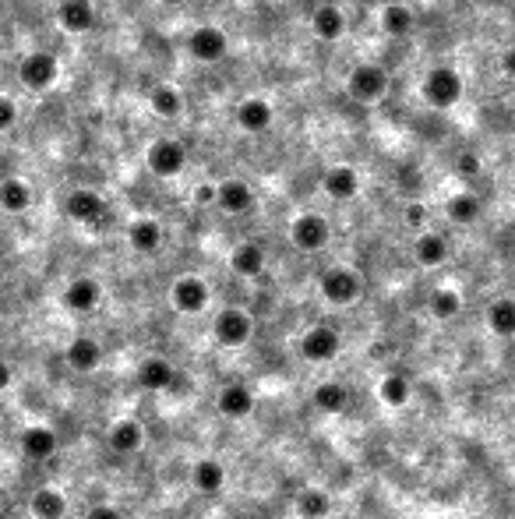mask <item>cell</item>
<instances>
[{"mask_svg": "<svg viewBox=\"0 0 515 519\" xmlns=\"http://www.w3.org/2000/svg\"><path fill=\"white\" fill-rule=\"evenodd\" d=\"M413 258H417L424 269H438L448 262V241L434 230H420L417 244H413Z\"/></svg>", "mask_w": 515, "mask_h": 519, "instance_id": "24", "label": "cell"}, {"mask_svg": "<svg viewBox=\"0 0 515 519\" xmlns=\"http://www.w3.org/2000/svg\"><path fill=\"white\" fill-rule=\"evenodd\" d=\"M64 361H68L71 371L89 375V371H96L99 364H103V346H99L92 336H75L68 343V350H64Z\"/></svg>", "mask_w": 515, "mask_h": 519, "instance_id": "17", "label": "cell"}, {"mask_svg": "<svg viewBox=\"0 0 515 519\" xmlns=\"http://www.w3.org/2000/svg\"><path fill=\"white\" fill-rule=\"evenodd\" d=\"M216 403H219V414L230 417V421H244V417L254 414V392L240 382L226 385V389L219 392Z\"/></svg>", "mask_w": 515, "mask_h": 519, "instance_id": "19", "label": "cell"}, {"mask_svg": "<svg viewBox=\"0 0 515 519\" xmlns=\"http://www.w3.org/2000/svg\"><path fill=\"white\" fill-rule=\"evenodd\" d=\"M456 173H459V177H477V173H480V156H477V152H459V156H456Z\"/></svg>", "mask_w": 515, "mask_h": 519, "instance_id": "39", "label": "cell"}, {"mask_svg": "<svg viewBox=\"0 0 515 519\" xmlns=\"http://www.w3.org/2000/svg\"><path fill=\"white\" fill-rule=\"evenodd\" d=\"M420 96H424V103L434 106V110H452V106L463 99V78H459L456 68L438 64V68L427 71L424 85H420Z\"/></svg>", "mask_w": 515, "mask_h": 519, "instance_id": "1", "label": "cell"}, {"mask_svg": "<svg viewBox=\"0 0 515 519\" xmlns=\"http://www.w3.org/2000/svg\"><path fill=\"white\" fill-rule=\"evenodd\" d=\"M332 237V226L325 216H318V212H304V216H297L290 223V241L297 251H304V255H314V251H321L325 244H329Z\"/></svg>", "mask_w": 515, "mask_h": 519, "instance_id": "4", "label": "cell"}, {"mask_svg": "<svg viewBox=\"0 0 515 519\" xmlns=\"http://www.w3.org/2000/svg\"><path fill=\"white\" fill-rule=\"evenodd\" d=\"M57 22L60 29L71 32V36H85V32H92V25H96V8H92L89 0H60Z\"/></svg>", "mask_w": 515, "mask_h": 519, "instance_id": "13", "label": "cell"}, {"mask_svg": "<svg viewBox=\"0 0 515 519\" xmlns=\"http://www.w3.org/2000/svg\"><path fill=\"white\" fill-rule=\"evenodd\" d=\"M18 124V103L11 96H0V135Z\"/></svg>", "mask_w": 515, "mask_h": 519, "instance_id": "37", "label": "cell"}, {"mask_svg": "<svg viewBox=\"0 0 515 519\" xmlns=\"http://www.w3.org/2000/svg\"><path fill=\"white\" fill-rule=\"evenodd\" d=\"M403 219H406L410 230H424L427 226V205L424 202H410L406 205V212H403Z\"/></svg>", "mask_w": 515, "mask_h": 519, "instance_id": "38", "label": "cell"}, {"mask_svg": "<svg viewBox=\"0 0 515 519\" xmlns=\"http://www.w3.org/2000/svg\"><path fill=\"white\" fill-rule=\"evenodd\" d=\"M311 32L321 39V43H336V39H343L346 36V15H343V8H336V4H321V8H314Z\"/></svg>", "mask_w": 515, "mask_h": 519, "instance_id": "18", "label": "cell"}, {"mask_svg": "<svg viewBox=\"0 0 515 519\" xmlns=\"http://www.w3.org/2000/svg\"><path fill=\"white\" fill-rule=\"evenodd\" d=\"M0 209L8 216H22V212L32 209V188L22 177H4L0 181Z\"/></svg>", "mask_w": 515, "mask_h": 519, "instance_id": "25", "label": "cell"}, {"mask_svg": "<svg viewBox=\"0 0 515 519\" xmlns=\"http://www.w3.org/2000/svg\"><path fill=\"white\" fill-rule=\"evenodd\" d=\"M152 113L156 117H163V121H177L180 113H184V96H180V89H173V85H159V89H152Z\"/></svg>", "mask_w": 515, "mask_h": 519, "instance_id": "35", "label": "cell"}, {"mask_svg": "<svg viewBox=\"0 0 515 519\" xmlns=\"http://www.w3.org/2000/svg\"><path fill=\"white\" fill-rule=\"evenodd\" d=\"M480 198L477 195H470V191H459V195H452L448 198V219L452 223H459V226H473L480 219Z\"/></svg>", "mask_w": 515, "mask_h": 519, "instance_id": "36", "label": "cell"}, {"mask_svg": "<svg viewBox=\"0 0 515 519\" xmlns=\"http://www.w3.org/2000/svg\"><path fill=\"white\" fill-rule=\"evenodd\" d=\"M318 286H321V297H325L329 304H336V308H350V304H357L360 290H364L360 276L353 269H346V265H332V269H325L318 279Z\"/></svg>", "mask_w": 515, "mask_h": 519, "instance_id": "3", "label": "cell"}, {"mask_svg": "<svg viewBox=\"0 0 515 519\" xmlns=\"http://www.w3.org/2000/svg\"><path fill=\"white\" fill-rule=\"evenodd\" d=\"M195 205H216V184H198Z\"/></svg>", "mask_w": 515, "mask_h": 519, "instance_id": "41", "label": "cell"}, {"mask_svg": "<svg viewBox=\"0 0 515 519\" xmlns=\"http://www.w3.org/2000/svg\"><path fill=\"white\" fill-rule=\"evenodd\" d=\"M0 519H11V516H8V512H0Z\"/></svg>", "mask_w": 515, "mask_h": 519, "instance_id": "45", "label": "cell"}, {"mask_svg": "<svg viewBox=\"0 0 515 519\" xmlns=\"http://www.w3.org/2000/svg\"><path fill=\"white\" fill-rule=\"evenodd\" d=\"M85 519H124V512L113 509V505H92V509L85 512Z\"/></svg>", "mask_w": 515, "mask_h": 519, "instance_id": "40", "label": "cell"}, {"mask_svg": "<svg viewBox=\"0 0 515 519\" xmlns=\"http://www.w3.org/2000/svg\"><path fill=\"white\" fill-rule=\"evenodd\" d=\"M60 301H64L68 311H75V315H92V311L99 308V301H103V286L92 276H78L64 286V297H60Z\"/></svg>", "mask_w": 515, "mask_h": 519, "instance_id": "12", "label": "cell"}, {"mask_svg": "<svg viewBox=\"0 0 515 519\" xmlns=\"http://www.w3.org/2000/svg\"><path fill=\"white\" fill-rule=\"evenodd\" d=\"M170 304L180 315H202L209 308V283L202 276H180L170 286Z\"/></svg>", "mask_w": 515, "mask_h": 519, "instance_id": "8", "label": "cell"}, {"mask_svg": "<svg viewBox=\"0 0 515 519\" xmlns=\"http://www.w3.org/2000/svg\"><path fill=\"white\" fill-rule=\"evenodd\" d=\"M427 311H431L438 322H452V318L463 311V297H459V290H452V286H438V290H431V297H427Z\"/></svg>", "mask_w": 515, "mask_h": 519, "instance_id": "33", "label": "cell"}, {"mask_svg": "<svg viewBox=\"0 0 515 519\" xmlns=\"http://www.w3.org/2000/svg\"><path fill=\"white\" fill-rule=\"evenodd\" d=\"M57 78H60V64H57V57H53V53H46V50L29 53V57L18 64V82H22L25 89H32V92L53 89V82H57Z\"/></svg>", "mask_w": 515, "mask_h": 519, "instance_id": "5", "label": "cell"}, {"mask_svg": "<svg viewBox=\"0 0 515 519\" xmlns=\"http://www.w3.org/2000/svg\"><path fill=\"white\" fill-rule=\"evenodd\" d=\"M512 184H515V166H512Z\"/></svg>", "mask_w": 515, "mask_h": 519, "instance_id": "46", "label": "cell"}, {"mask_svg": "<svg viewBox=\"0 0 515 519\" xmlns=\"http://www.w3.org/2000/svg\"><path fill=\"white\" fill-rule=\"evenodd\" d=\"M378 396H381V403H385V407H392V410L406 407V403H410V396H413L410 378H406L403 371H389V375L381 378Z\"/></svg>", "mask_w": 515, "mask_h": 519, "instance_id": "30", "label": "cell"}, {"mask_svg": "<svg viewBox=\"0 0 515 519\" xmlns=\"http://www.w3.org/2000/svg\"><path fill=\"white\" fill-rule=\"evenodd\" d=\"M230 269L237 272V276H244V279H254V276H262V269H265V251H262V244H237L233 248V255H230Z\"/></svg>", "mask_w": 515, "mask_h": 519, "instance_id": "29", "label": "cell"}, {"mask_svg": "<svg viewBox=\"0 0 515 519\" xmlns=\"http://www.w3.org/2000/svg\"><path fill=\"white\" fill-rule=\"evenodd\" d=\"M191 484H195L198 491H205V495L223 491V484H226L223 463H219V459H198L195 467H191Z\"/></svg>", "mask_w": 515, "mask_h": 519, "instance_id": "31", "label": "cell"}, {"mask_svg": "<svg viewBox=\"0 0 515 519\" xmlns=\"http://www.w3.org/2000/svg\"><path fill=\"white\" fill-rule=\"evenodd\" d=\"M417 29V15H413L410 4H389L381 11V32L392 39H406L410 32Z\"/></svg>", "mask_w": 515, "mask_h": 519, "instance_id": "28", "label": "cell"}, {"mask_svg": "<svg viewBox=\"0 0 515 519\" xmlns=\"http://www.w3.org/2000/svg\"><path fill=\"white\" fill-rule=\"evenodd\" d=\"M159 4H170V8H177V4H184V0H159Z\"/></svg>", "mask_w": 515, "mask_h": 519, "instance_id": "44", "label": "cell"}, {"mask_svg": "<svg viewBox=\"0 0 515 519\" xmlns=\"http://www.w3.org/2000/svg\"><path fill=\"white\" fill-rule=\"evenodd\" d=\"M127 241H131V248H135L138 255H156V251L163 248V226H159L156 219L142 216L127 226Z\"/></svg>", "mask_w": 515, "mask_h": 519, "instance_id": "20", "label": "cell"}, {"mask_svg": "<svg viewBox=\"0 0 515 519\" xmlns=\"http://www.w3.org/2000/svg\"><path fill=\"white\" fill-rule=\"evenodd\" d=\"M329 512H332L329 491L304 488V491L297 495V516H300V519H329Z\"/></svg>", "mask_w": 515, "mask_h": 519, "instance_id": "34", "label": "cell"}, {"mask_svg": "<svg viewBox=\"0 0 515 519\" xmlns=\"http://www.w3.org/2000/svg\"><path fill=\"white\" fill-rule=\"evenodd\" d=\"M311 403H314V410H318V414L336 417V414H343L346 403H350V392H346L343 382H321V385H314Z\"/></svg>", "mask_w": 515, "mask_h": 519, "instance_id": "26", "label": "cell"}, {"mask_svg": "<svg viewBox=\"0 0 515 519\" xmlns=\"http://www.w3.org/2000/svg\"><path fill=\"white\" fill-rule=\"evenodd\" d=\"M64 212H68L71 223H82V226H99L106 219V202L99 191H89V188H78L68 195L64 202Z\"/></svg>", "mask_w": 515, "mask_h": 519, "instance_id": "11", "label": "cell"}, {"mask_svg": "<svg viewBox=\"0 0 515 519\" xmlns=\"http://www.w3.org/2000/svg\"><path fill=\"white\" fill-rule=\"evenodd\" d=\"M339 350H343V336H339L332 325H314V329H307L304 339H300V357L311 364L336 361Z\"/></svg>", "mask_w": 515, "mask_h": 519, "instance_id": "6", "label": "cell"}, {"mask_svg": "<svg viewBox=\"0 0 515 519\" xmlns=\"http://www.w3.org/2000/svg\"><path fill=\"white\" fill-rule=\"evenodd\" d=\"M501 71L515 82V46H508V50L501 53Z\"/></svg>", "mask_w": 515, "mask_h": 519, "instance_id": "42", "label": "cell"}, {"mask_svg": "<svg viewBox=\"0 0 515 519\" xmlns=\"http://www.w3.org/2000/svg\"><path fill=\"white\" fill-rule=\"evenodd\" d=\"M138 382L149 392H166L177 382V371H173V364L166 357H145L142 368H138Z\"/></svg>", "mask_w": 515, "mask_h": 519, "instance_id": "21", "label": "cell"}, {"mask_svg": "<svg viewBox=\"0 0 515 519\" xmlns=\"http://www.w3.org/2000/svg\"><path fill=\"white\" fill-rule=\"evenodd\" d=\"M321 191L332 198V202H353L360 195V173L353 166H332L321 177Z\"/></svg>", "mask_w": 515, "mask_h": 519, "instance_id": "14", "label": "cell"}, {"mask_svg": "<svg viewBox=\"0 0 515 519\" xmlns=\"http://www.w3.org/2000/svg\"><path fill=\"white\" fill-rule=\"evenodd\" d=\"M145 166H149L156 177H177V173H184V166H187V149L177 142V138H159V142L149 145Z\"/></svg>", "mask_w": 515, "mask_h": 519, "instance_id": "9", "label": "cell"}, {"mask_svg": "<svg viewBox=\"0 0 515 519\" xmlns=\"http://www.w3.org/2000/svg\"><path fill=\"white\" fill-rule=\"evenodd\" d=\"M145 442V431L138 421H117L110 428V435H106V445H110L117 456H131V452H138Z\"/></svg>", "mask_w": 515, "mask_h": 519, "instance_id": "27", "label": "cell"}, {"mask_svg": "<svg viewBox=\"0 0 515 519\" xmlns=\"http://www.w3.org/2000/svg\"><path fill=\"white\" fill-rule=\"evenodd\" d=\"M57 445H60L57 431L46 428V424H32V428L22 431V452L29 459H36V463L39 459H50L57 452Z\"/></svg>", "mask_w": 515, "mask_h": 519, "instance_id": "22", "label": "cell"}, {"mask_svg": "<svg viewBox=\"0 0 515 519\" xmlns=\"http://www.w3.org/2000/svg\"><path fill=\"white\" fill-rule=\"evenodd\" d=\"M487 329L501 339L515 336V301L512 297H498V301H491V308H487Z\"/></svg>", "mask_w": 515, "mask_h": 519, "instance_id": "32", "label": "cell"}, {"mask_svg": "<svg viewBox=\"0 0 515 519\" xmlns=\"http://www.w3.org/2000/svg\"><path fill=\"white\" fill-rule=\"evenodd\" d=\"M512 435H515V421H512Z\"/></svg>", "mask_w": 515, "mask_h": 519, "instance_id": "47", "label": "cell"}, {"mask_svg": "<svg viewBox=\"0 0 515 519\" xmlns=\"http://www.w3.org/2000/svg\"><path fill=\"white\" fill-rule=\"evenodd\" d=\"M385 92H389V75H385L381 64H357V68L350 71V78H346V96L360 106L381 103Z\"/></svg>", "mask_w": 515, "mask_h": 519, "instance_id": "2", "label": "cell"}, {"mask_svg": "<svg viewBox=\"0 0 515 519\" xmlns=\"http://www.w3.org/2000/svg\"><path fill=\"white\" fill-rule=\"evenodd\" d=\"M212 332H216L219 346H226V350H237V346L251 343L254 318L247 315V311H240V308H223L216 315V322H212Z\"/></svg>", "mask_w": 515, "mask_h": 519, "instance_id": "7", "label": "cell"}, {"mask_svg": "<svg viewBox=\"0 0 515 519\" xmlns=\"http://www.w3.org/2000/svg\"><path fill=\"white\" fill-rule=\"evenodd\" d=\"M8 385H11V364L0 361V392H8Z\"/></svg>", "mask_w": 515, "mask_h": 519, "instance_id": "43", "label": "cell"}, {"mask_svg": "<svg viewBox=\"0 0 515 519\" xmlns=\"http://www.w3.org/2000/svg\"><path fill=\"white\" fill-rule=\"evenodd\" d=\"M187 50H191V57L202 64H219L230 53V39H226L223 29H216V25H202V29L191 32V39H187Z\"/></svg>", "mask_w": 515, "mask_h": 519, "instance_id": "10", "label": "cell"}, {"mask_svg": "<svg viewBox=\"0 0 515 519\" xmlns=\"http://www.w3.org/2000/svg\"><path fill=\"white\" fill-rule=\"evenodd\" d=\"M32 519H64L68 516V498L57 488H36L29 498Z\"/></svg>", "mask_w": 515, "mask_h": 519, "instance_id": "23", "label": "cell"}, {"mask_svg": "<svg viewBox=\"0 0 515 519\" xmlns=\"http://www.w3.org/2000/svg\"><path fill=\"white\" fill-rule=\"evenodd\" d=\"M216 205L223 212H230V216H244V212H251V205H254L251 184L240 181V177H230V181L216 184Z\"/></svg>", "mask_w": 515, "mask_h": 519, "instance_id": "15", "label": "cell"}, {"mask_svg": "<svg viewBox=\"0 0 515 519\" xmlns=\"http://www.w3.org/2000/svg\"><path fill=\"white\" fill-rule=\"evenodd\" d=\"M272 121H276V110H272L269 99L251 96L237 106V124L247 131V135H262V131L272 128Z\"/></svg>", "mask_w": 515, "mask_h": 519, "instance_id": "16", "label": "cell"}]
</instances>
